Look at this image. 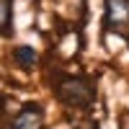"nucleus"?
I'll return each mask as SVG.
<instances>
[{
	"instance_id": "nucleus-1",
	"label": "nucleus",
	"mask_w": 129,
	"mask_h": 129,
	"mask_svg": "<svg viewBox=\"0 0 129 129\" xmlns=\"http://www.w3.org/2000/svg\"><path fill=\"white\" fill-rule=\"evenodd\" d=\"M57 93L64 103L78 106V109L93 103V85L85 78H62L57 85Z\"/></svg>"
},
{
	"instance_id": "nucleus-2",
	"label": "nucleus",
	"mask_w": 129,
	"mask_h": 129,
	"mask_svg": "<svg viewBox=\"0 0 129 129\" xmlns=\"http://www.w3.org/2000/svg\"><path fill=\"white\" fill-rule=\"evenodd\" d=\"M10 129H44V111H41L39 106H34V103L23 106V109L16 114Z\"/></svg>"
},
{
	"instance_id": "nucleus-3",
	"label": "nucleus",
	"mask_w": 129,
	"mask_h": 129,
	"mask_svg": "<svg viewBox=\"0 0 129 129\" xmlns=\"http://www.w3.org/2000/svg\"><path fill=\"white\" fill-rule=\"evenodd\" d=\"M106 21L109 26H126L129 23V0H106Z\"/></svg>"
},
{
	"instance_id": "nucleus-4",
	"label": "nucleus",
	"mask_w": 129,
	"mask_h": 129,
	"mask_svg": "<svg viewBox=\"0 0 129 129\" xmlns=\"http://www.w3.org/2000/svg\"><path fill=\"white\" fill-rule=\"evenodd\" d=\"M13 57H16V62L21 64V67H34V64H36V52L34 49H31V47H16V52H13Z\"/></svg>"
},
{
	"instance_id": "nucleus-5",
	"label": "nucleus",
	"mask_w": 129,
	"mask_h": 129,
	"mask_svg": "<svg viewBox=\"0 0 129 129\" xmlns=\"http://www.w3.org/2000/svg\"><path fill=\"white\" fill-rule=\"evenodd\" d=\"M10 28V0H0V34H8Z\"/></svg>"
}]
</instances>
